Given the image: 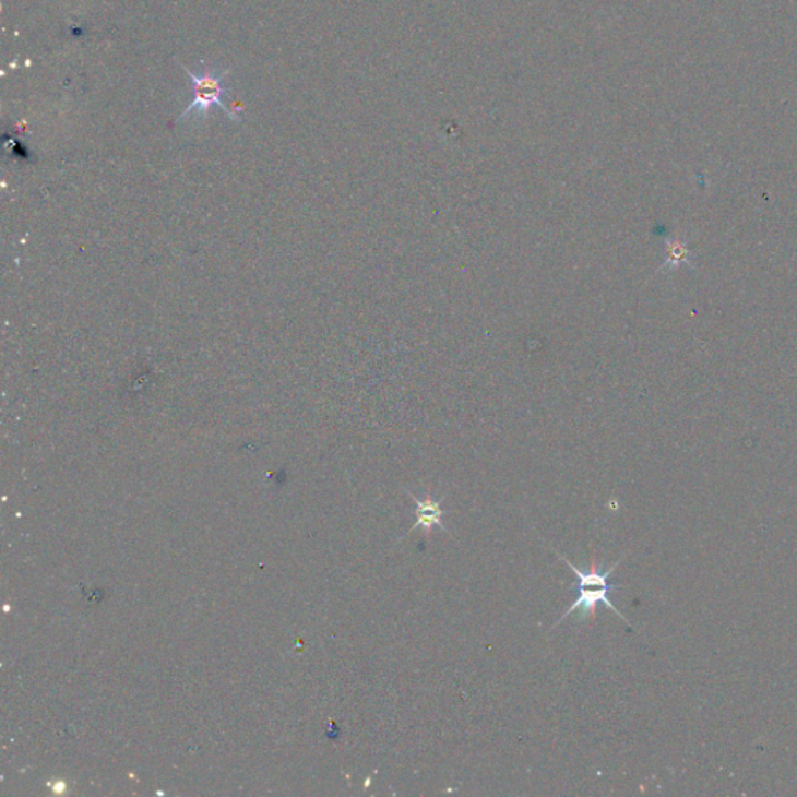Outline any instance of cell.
Here are the masks:
<instances>
[{"instance_id": "3957f363", "label": "cell", "mask_w": 797, "mask_h": 797, "mask_svg": "<svg viewBox=\"0 0 797 797\" xmlns=\"http://www.w3.org/2000/svg\"><path fill=\"white\" fill-rule=\"evenodd\" d=\"M408 493L409 497H412L413 502L416 504V524L412 526L408 535L409 533L415 532L416 528H424L426 530V533H429L433 526H440L441 530L448 532L445 526L442 525V515H444V511H442L441 502H437V500L431 499L430 492L426 493V499H418V497L413 496L412 492Z\"/></svg>"}, {"instance_id": "7a4b0ae2", "label": "cell", "mask_w": 797, "mask_h": 797, "mask_svg": "<svg viewBox=\"0 0 797 797\" xmlns=\"http://www.w3.org/2000/svg\"><path fill=\"white\" fill-rule=\"evenodd\" d=\"M558 557L561 558L562 561H564L566 564L573 570V573H575L578 578V584L575 588H573L576 597L575 602H573V605L570 606V608L567 609L564 614H562L561 619H559L557 623L554 624V627H551V630H554L555 627H558L559 623H562V621H564L567 617L572 616L573 612H576L578 609L581 610V619H586V617H591L592 620L597 619L598 603H605V605L608 606V608L612 610L616 616H619L621 620L630 623V621L624 619L623 614H621L620 610L612 605V602H610L609 598L610 592L614 591L612 584H609V578L610 575H612L614 572H616L617 567L620 566L621 559L623 558H620L619 561H617V564L610 567V569L606 570V572H599L595 559H592V564L588 566L587 570H583L578 569V567L573 566L572 562L569 561V559L561 557V555H558Z\"/></svg>"}, {"instance_id": "277c9868", "label": "cell", "mask_w": 797, "mask_h": 797, "mask_svg": "<svg viewBox=\"0 0 797 797\" xmlns=\"http://www.w3.org/2000/svg\"><path fill=\"white\" fill-rule=\"evenodd\" d=\"M690 251L689 248L686 247V245L682 243L681 240H671L668 241L667 247V261H665L664 266H679L681 263H690Z\"/></svg>"}, {"instance_id": "6da1fadb", "label": "cell", "mask_w": 797, "mask_h": 797, "mask_svg": "<svg viewBox=\"0 0 797 797\" xmlns=\"http://www.w3.org/2000/svg\"><path fill=\"white\" fill-rule=\"evenodd\" d=\"M182 71L189 75L193 84L192 104L185 109L178 117L177 123L186 122L189 119L204 120L211 115V109L218 106L225 111V115L234 122H241L237 112H234L226 100H229L228 87L225 80L228 79L229 69L218 68V66L201 64L199 72L190 71L186 66L181 64Z\"/></svg>"}]
</instances>
